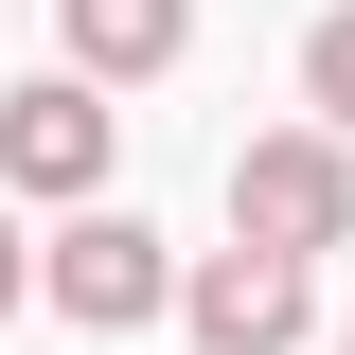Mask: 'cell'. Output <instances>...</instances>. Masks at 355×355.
I'll use <instances>...</instances> for the list:
<instances>
[{
    "instance_id": "6da1fadb",
    "label": "cell",
    "mask_w": 355,
    "mask_h": 355,
    "mask_svg": "<svg viewBox=\"0 0 355 355\" xmlns=\"http://www.w3.org/2000/svg\"><path fill=\"white\" fill-rule=\"evenodd\" d=\"M231 231H249V249H355V142L338 125H266L249 160H231Z\"/></svg>"
},
{
    "instance_id": "7a4b0ae2",
    "label": "cell",
    "mask_w": 355,
    "mask_h": 355,
    "mask_svg": "<svg viewBox=\"0 0 355 355\" xmlns=\"http://www.w3.org/2000/svg\"><path fill=\"white\" fill-rule=\"evenodd\" d=\"M36 302L89 320V338H142V320H178V249H160L142 214H71V231L36 249Z\"/></svg>"
},
{
    "instance_id": "3957f363",
    "label": "cell",
    "mask_w": 355,
    "mask_h": 355,
    "mask_svg": "<svg viewBox=\"0 0 355 355\" xmlns=\"http://www.w3.org/2000/svg\"><path fill=\"white\" fill-rule=\"evenodd\" d=\"M178 320H196L214 355H302V338H320V266H302V249H249V231H231L214 266H178Z\"/></svg>"
},
{
    "instance_id": "277c9868",
    "label": "cell",
    "mask_w": 355,
    "mask_h": 355,
    "mask_svg": "<svg viewBox=\"0 0 355 355\" xmlns=\"http://www.w3.org/2000/svg\"><path fill=\"white\" fill-rule=\"evenodd\" d=\"M0 196H107V89L89 71L0 89Z\"/></svg>"
},
{
    "instance_id": "5b68a950",
    "label": "cell",
    "mask_w": 355,
    "mask_h": 355,
    "mask_svg": "<svg viewBox=\"0 0 355 355\" xmlns=\"http://www.w3.org/2000/svg\"><path fill=\"white\" fill-rule=\"evenodd\" d=\"M53 18H71V71H89V89L178 71V36H196V0H53Z\"/></svg>"
},
{
    "instance_id": "8992f818",
    "label": "cell",
    "mask_w": 355,
    "mask_h": 355,
    "mask_svg": "<svg viewBox=\"0 0 355 355\" xmlns=\"http://www.w3.org/2000/svg\"><path fill=\"white\" fill-rule=\"evenodd\" d=\"M302 107H320V125L355 142V0H338V18H320V36H302Z\"/></svg>"
},
{
    "instance_id": "52a82bcc",
    "label": "cell",
    "mask_w": 355,
    "mask_h": 355,
    "mask_svg": "<svg viewBox=\"0 0 355 355\" xmlns=\"http://www.w3.org/2000/svg\"><path fill=\"white\" fill-rule=\"evenodd\" d=\"M18 302H36V249H18V214H0V320H18Z\"/></svg>"
},
{
    "instance_id": "ba28073f",
    "label": "cell",
    "mask_w": 355,
    "mask_h": 355,
    "mask_svg": "<svg viewBox=\"0 0 355 355\" xmlns=\"http://www.w3.org/2000/svg\"><path fill=\"white\" fill-rule=\"evenodd\" d=\"M338 355H355V320H338Z\"/></svg>"
}]
</instances>
